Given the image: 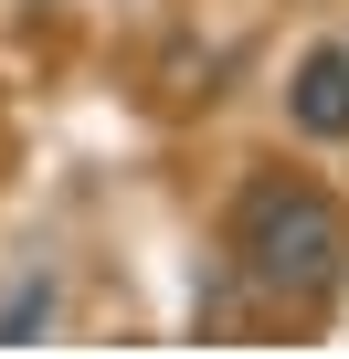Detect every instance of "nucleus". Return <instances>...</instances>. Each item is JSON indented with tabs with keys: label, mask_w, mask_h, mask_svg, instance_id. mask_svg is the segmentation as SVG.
I'll return each mask as SVG.
<instances>
[{
	"label": "nucleus",
	"mask_w": 349,
	"mask_h": 359,
	"mask_svg": "<svg viewBox=\"0 0 349 359\" xmlns=\"http://www.w3.org/2000/svg\"><path fill=\"white\" fill-rule=\"evenodd\" d=\"M338 53H349V43H338Z\"/></svg>",
	"instance_id": "20e7f679"
},
{
	"label": "nucleus",
	"mask_w": 349,
	"mask_h": 359,
	"mask_svg": "<svg viewBox=\"0 0 349 359\" xmlns=\"http://www.w3.org/2000/svg\"><path fill=\"white\" fill-rule=\"evenodd\" d=\"M43 327H53V275H32L11 306H0V348H32Z\"/></svg>",
	"instance_id": "7ed1b4c3"
},
{
	"label": "nucleus",
	"mask_w": 349,
	"mask_h": 359,
	"mask_svg": "<svg viewBox=\"0 0 349 359\" xmlns=\"http://www.w3.org/2000/svg\"><path fill=\"white\" fill-rule=\"evenodd\" d=\"M233 264H244L254 296L317 306L349 275V212L328 191H307V180H254V191L233 201Z\"/></svg>",
	"instance_id": "f257e3e1"
},
{
	"label": "nucleus",
	"mask_w": 349,
	"mask_h": 359,
	"mask_svg": "<svg viewBox=\"0 0 349 359\" xmlns=\"http://www.w3.org/2000/svg\"><path fill=\"white\" fill-rule=\"evenodd\" d=\"M286 116H296L307 137H328V148L349 137V53H338V43L296 64V85H286Z\"/></svg>",
	"instance_id": "f03ea898"
}]
</instances>
